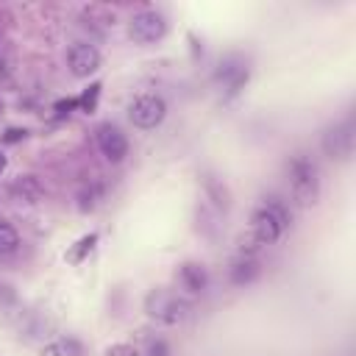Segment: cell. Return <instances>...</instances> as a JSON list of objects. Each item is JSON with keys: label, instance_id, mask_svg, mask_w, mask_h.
<instances>
[{"label": "cell", "instance_id": "17", "mask_svg": "<svg viewBox=\"0 0 356 356\" xmlns=\"http://www.w3.org/2000/svg\"><path fill=\"white\" fill-rule=\"evenodd\" d=\"M103 356H142L134 345H125V342H117V345H111V348H106V353Z\"/></svg>", "mask_w": 356, "mask_h": 356}, {"label": "cell", "instance_id": "3", "mask_svg": "<svg viewBox=\"0 0 356 356\" xmlns=\"http://www.w3.org/2000/svg\"><path fill=\"white\" fill-rule=\"evenodd\" d=\"M145 312H147V317H153V320H159L164 325H178L186 317L189 306L172 289H150L145 295Z\"/></svg>", "mask_w": 356, "mask_h": 356}, {"label": "cell", "instance_id": "10", "mask_svg": "<svg viewBox=\"0 0 356 356\" xmlns=\"http://www.w3.org/2000/svg\"><path fill=\"white\" fill-rule=\"evenodd\" d=\"M178 284H181L186 292H203L206 284H209L206 267L197 264V261H184V264L178 267Z\"/></svg>", "mask_w": 356, "mask_h": 356}, {"label": "cell", "instance_id": "13", "mask_svg": "<svg viewBox=\"0 0 356 356\" xmlns=\"http://www.w3.org/2000/svg\"><path fill=\"white\" fill-rule=\"evenodd\" d=\"M97 239H100V236H97L95 231H92V234H83L81 239H75V242L67 248V253H64V261H67V264H81V261H83V259H86V256L95 250Z\"/></svg>", "mask_w": 356, "mask_h": 356}, {"label": "cell", "instance_id": "5", "mask_svg": "<svg viewBox=\"0 0 356 356\" xmlns=\"http://www.w3.org/2000/svg\"><path fill=\"white\" fill-rule=\"evenodd\" d=\"M164 114H167V103H164V97L161 95H139V97H134V103L128 106V117H131V122L136 125V128H156L161 120H164Z\"/></svg>", "mask_w": 356, "mask_h": 356}, {"label": "cell", "instance_id": "9", "mask_svg": "<svg viewBox=\"0 0 356 356\" xmlns=\"http://www.w3.org/2000/svg\"><path fill=\"white\" fill-rule=\"evenodd\" d=\"M8 195L11 200L17 203H25V206H33L44 197V186L36 175H17L11 184H8Z\"/></svg>", "mask_w": 356, "mask_h": 356}, {"label": "cell", "instance_id": "14", "mask_svg": "<svg viewBox=\"0 0 356 356\" xmlns=\"http://www.w3.org/2000/svg\"><path fill=\"white\" fill-rule=\"evenodd\" d=\"M17 245H19V234H17V228H14L11 222L0 220V256L14 253V250H17Z\"/></svg>", "mask_w": 356, "mask_h": 356}, {"label": "cell", "instance_id": "7", "mask_svg": "<svg viewBox=\"0 0 356 356\" xmlns=\"http://www.w3.org/2000/svg\"><path fill=\"white\" fill-rule=\"evenodd\" d=\"M67 64H70V72H72L75 78H89L92 72L100 70V53H97V47L89 44V42H78V44L70 47Z\"/></svg>", "mask_w": 356, "mask_h": 356}, {"label": "cell", "instance_id": "8", "mask_svg": "<svg viewBox=\"0 0 356 356\" xmlns=\"http://www.w3.org/2000/svg\"><path fill=\"white\" fill-rule=\"evenodd\" d=\"M323 150L331 156V159H348L350 150H353V134H350V122H342V125H334L323 134Z\"/></svg>", "mask_w": 356, "mask_h": 356}, {"label": "cell", "instance_id": "19", "mask_svg": "<svg viewBox=\"0 0 356 356\" xmlns=\"http://www.w3.org/2000/svg\"><path fill=\"white\" fill-rule=\"evenodd\" d=\"M78 200H81L78 206H81L83 211H86V209H92V206H95V200H97V186H89V189H83V192L78 195Z\"/></svg>", "mask_w": 356, "mask_h": 356}, {"label": "cell", "instance_id": "16", "mask_svg": "<svg viewBox=\"0 0 356 356\" xmlns=\"http://www.w3.org/2000/svg\"><path fill=\"white\" fill-rule=\"evenodd\" d=\"M25 136H28L25 128H6V131L0 134V142H3V145H17V142H22Z\"/></svg>", "mask_w": 356, "mask_h": 356}, {"label": "cell", "instance_id": "18", "mask_svg": "<svg viewBox=\"0 0 356 356\" xmlns=\"http://www.w3.org/2000/svg\"><path fill=\"white\" fill-rule=\"evenodd\" d=\"M72 108H78V97H67V100H58V103H53V111H56V117H64V114H70Z\"/></svg>", "mask_w": 356, "mask_h": 356}, {"label": "cell", "instance_id": "12", "mask_svg": "<svg viewBox=\"0 0 356 356\" xmlns=\"http://www.w3.org/2000/svg\"><path fill=\"white\" fill-rule=\"evenodd\" d=\"M256 275H259V264H256V259H250V256L236 259V261L231 264V270H228V278H231L234 286H245V284L256 281Z\"/></svg>", "mask_w": 356, "mask_h": 356}, {"label": "cell", "instance_id": "1", "mask_svg": "<svg viewBox=\"0 0 356 356\" xmlns=\"http://www.w3.org/2000/svg\"><path fill=\"white\" fill-rule=\"evenodd\" d=\"M286 184H289V192H292V197H295L298 206L317 203V195H320V172H317V164L306 153H295L286 161Z\"/></svg>", "mask_w": 356, "mask_h": 356}, {"label": "cell", "instance_id": "15", "mask_svg": "<svg viewBox=\"0 0 356 356\" xmlns=\"http://www.w3.org/2000/svg\"><path fill=\"white\" fill-rule=\"evenodd\" d=\"M100 81H95V83H89L81 95H78V108L81 111H86V114H92L95 108H97V97H100Z\"/></svg>", "mask_w": 356, "mask_h": 356}, {"label": "cell", "instance_id": "22", "mask_svg": "<svg viewBox=\"0 0 356 356\" xmlns=\"http://www.w3.org/2000/svg\"><path fill=\"white\" fill-rule=\"evenodd\" d=\"M0 111H3V100H0Z\"/></svg>", "mask_w": 356, "mask_h": 356}, {"label": "cell", "instance_id": "2", "mask_svg": "<svg viewBox=\"0 0 356 356\" xmlns=\"http://www.w3.org/2000/svg\"><path fill=\"white\" fill-rule=\"evenodd\" d=\"M289 225V214L278 200H264L250 217V234L259 245H273Z\"/></svg>", "mask_w": 356, "mask_h": 356}, {"label": "cell", "instance_id": "11", "mask_svg": "<svg viewBox=\"0 0 356 356\" xmlns=\"http://www.w3.org/2000/svg\"><path fill=\"white\" fill-rule=\"evenodd\" d=\"M217 81L234 95V92H239L242 83L248 81V67H245L242 61H225V64H220V70H217Z\"/></svg>", "mask_w": 356, "mask_h": 356}, {"label": "cell", "instance_id": "20", "mask_svg": "<svg viewBox=\"0 0 356 356\" xmlns=\"http://www.w3.org/2000/svg\"><path fill=\"white\" fill-rule=\"evenodd\" d=\"M147 356H170V345H167L164 339H150Z\"/></svg>", "mask_w": 356, "mask_h": 356}, {"label": "cell", "instance_id": "21", "mask_svg": "<svg viewBox=\"0 0 356 356\" xmlns=\"http://www.w3.org/2000/svg\"><path fill=\"white\" fill-rule=\"evenodd\" d=\"M6 164H8V159H6V153H3V150H0V175H3V172H6Z\"/></svg>", "mask_w": 356, "mask_h": 356}, {"label": "cell", "instance_id": "4", "mask_svg": "<svg viewBox=\"0 0 356 356\" xmlns=\"http://www.w3.org/2000/svg\"><path fill=\"white\" fill-rule=\"evenodd\" d=\"M167 33V19L164 14L147 8V11H139L128 19V36L136 42V44H150V42H159L161 36Z\"/></svg>", "mask_w": 356, "mask_h": 356}, {"label": "cell", "instance_id": "6", "mask_svg": "<svg viewBox=\"0 0 356 356\" xmlns=\"http://www.w3.org/2000/svg\"><path fill=\"white\" fill-rule=\"evenodd\" d=\"M95 139H97V150H100L108 161L117 164V161H122V159L128 156V139H125V134H122L117 125H111V122L97 125Z\"/></svg>", "mask_w": 356, "mask_h": 356}]
</instances>
